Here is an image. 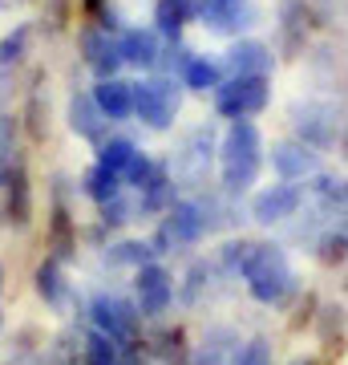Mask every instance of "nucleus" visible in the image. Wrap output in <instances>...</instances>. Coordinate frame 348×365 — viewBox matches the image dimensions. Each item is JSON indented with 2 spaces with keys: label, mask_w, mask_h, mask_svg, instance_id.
Returning a JSON list of instances; mask_svg holds the SVG:
<instances>
[{
  "label": "nucleus",
  "mask_w": 348,
  "mask_h": 365,
  "mask_svg": "<svg viewBox=\"0 0 348 365\" xmlns=\"http://www.w3.org/2000/svg\"><path fill=\"white\" fill-rule=\"evenodd\" d=\"M268 167V143L251 118L243 122H227V130L219 138V191L227 195H247L255 191L259 175Z\"/></svg>",
  "instance_id": "f257e3e1"
},
{
  "label": "nucleus",
  "mask_w": 348,
  "mask_h": 365,
  "mask_svg": "<svg viewBox=\"0 0 348 365\" xmlns=\"http://www.w3.org/2000/svg\"><path fill=\"white\" fill-rule=\"evenodd\" d=\"M239 280L247 284L251 300L268 304V309L284 304V300L296 292V268L288 260V248L275 244V240H255V244H251L243 268H239Z\"/></svg>",
  "instance_id": "f03ea898"
},
{
  "label": "nucleus",
  "mask_w": 348,
  "mask_h": 365,
  "mask_svg": "<svg viewBox=\"0 0 348 365\" xmlns=\"http://www.w3.org/2000/svg\"><path fill=\"white\" fill-rule=\"evenodd\" d=\"M182 110V81L170 73H146L142 81H134V118L146 130H174Z\"/></svg>",
  "instance_id": "7ed1b4c3"
},
{
  "label": "nucleus",
  "mask_w": 348,
  "mask_h": 365,
  "mask_svg": "<svg viewBox=\"0 0 348 365\" xmlns=\"http://www.w3.org/2000/svg\"><path fill=\"white\" fill-rule=\"evenodd\" d=\"M206 215H203V203L194 195H182L174 199L162 215H158V227L150 235V244H154L158 256H167V252H186V248H199L206 240Z\"/></svg>",
  "instance_id": "20e7f679"
},
{
  "label": "nucleus",
  "mask_w": 348,
  "mask_h": 365,
  "mask_svg": "<svg viewBox=\"0 0 348 365\" xmlns=\"http://www.w3.org/2000/svg\"><path fill=\"white\" fill-rule=\"evenodd\" d=\"M304 199H308V182H263L259 191H251V203H247V211H251V220L259 223V227H275V223H288L296 220L300 207H304Z\"/></svg>",
  "instance_id": "39448f33"
},
{
  "label": "nucleus",
  "mask_w": 348,
  "mask_h": 365,
  "mask_svg": "<svg viewBox=\"0 0 348 365\" xmlns=\"http://www.w3.org/2000/svg\"><path fill=\"white\" fill-rule=\"evenodd\" d=\"M211 98H215L219 118L243 122V118H255L271 106V78H227Z\"/></svg>",
  "instance_id": "423d86ee"
},
{
  "label": "nucleus",
  "mask_w": 348,
  "mask_h": 365,
  "mask_svg": "<svg viewBox=\"0 0 348 365\" xmlns=\"http://www.w3.org/2000/svg\"><path fill=\"white\" fill-rule=\"evenodd\" d=\"M85 317H90V329H97V333H105V337H114V341H126V345H134L138 325H142L138 304L126 297H117V292H97V297H90Z\"/></svg>",
  "instance_id": "0eeeda50"
},
{
  "label": "nucleus",
  "mask_w": 348,
  "mask_h": 365,
  "mask_svg": "<svg viewBox=\"0 0 348 365\" xmlns=\"http://www.w3.org/2000/svg\"><path fill=\"white\" fill-rule=\"evenodd\" d=\"M194 21L215 33V37H247V29L259 21L255 0H199L194 4Z\"/></svg>",
  "instance_id": "6e6552de"
},
{
  "label": "nucleus",
  "mask_w": 348,
  "mask_h": 365,
  "mask_svg": "<svg viewBox=\"0 0 348 365\" xmlns=\"http://www.w3.org/2000/svg\"><path fill=\"white\" fill-rule=\"evenodd\" d=\"M134 304H138V313L142 321H162L170 313V304H174V276H170L167 264H142V268H134Z\"/></svg>",
  "instance_id": "1a4fd4ad"
},
{
  "label": "nucleus",
  "mask_w": 348,
  "mask_h": 365,
  "mask_svg": "<svg viewBox=\"0 0 348 365\" xmlns=\"http://www.w3.org/2000/svg\"><path fill=\"white\" fill-rule=\"evenodd\" d=\"M211 158H219V143L206 126H194L186 138H182L179 155L170 158V175L174 182H186V187H199L211 170Z\"/></svg>",
  "instance_id": "9d476101"
},
{
  "label": "nucleus",
  "mask_w": 348,
  "mask_h": 365,
  "mask_svg": "<svg viewBox=\"0 0 348 365\" xmlns=\"http://www.w3.org/2000/svg\"><path fill=\"white\" fill-rule=\"evenodd\" d=\"M268 167L284 182H312L320 175V150H312L300 138H284V143H275L268 150Z\"/></svg>",
  "instance_id": "9b49d317"
},
{
  "label": "nucleus",
  "mask_w": 348,
  "mask_h": 365,
  "mask_svg": "<svg viewBox=\"0 0 348 365\" xmlns=\"http://www.w3.org/2000/svg\"><path fill=\"white\" fill-rule=\"evenodd\" d=\"M78 49H81V61L90 66V73L97 81L117 78V73L126 69V61H122V45H117V33H110V29H102V25L85 29V33L78 37Z\"/></svg>",
  "instance_id": "f8f14e48"
},
{
  "label": "nucleus",
  "mask_w": 348,
  "mask_h": 365,
  "mask_svg": "<svg viewBox=\"0 0 348 365\" xmlns=\"http://www.w3.org/2000/svg\"><path fill=\"white\" fill-rule=\"evenodd\" d=\"M223 69H227V78H271L275 53L259 37H235L223 53Z\"/></svg>",
  "instance_id": "ddd939ff"
},
{
  "label": "nucleus",
  "mask_w": 348,
  "mask_h": 365,
  "mask_svg": "<svg viewBox=\"0 0 348 365\" xmlns=\"http://www.w3.org/2000/svg\"><path fill=\"white\" fill-rule=\"evenodd\" d=\"M117 45H122V61L126 69H142V73H154L162 66V49L167 41L154 25H130L117 33Z\"/></svg>",
  "instance_id": "4468645a"
},
{
  "label": "nucleus",
  "mask_w": 348,
  "mask_h": 365,
  "mask_svg": "<svg viewBox=\"0 0 348 365\" xmlns=\"http://www.w3.org/2000/svg\"><path fill=\"white\" fill-rule=\"evenodd\" d=\"M340 134V118L328 102H304L296 110V138L308 143L312 150H328Z\"/></svg>",
  "instance_id": "2eb2a0df"
},
{
  "label": "nucleus",
  "mask_w": 348,
  "mask_h": 365,
  "mask_svg": "<svg viewBox=\"0 0 348 365\" xmlns=\"http://www.w3.org/2000/svg\"><path fill=\"white\" fill-rule=\"evenodd\" d=\"M65 118H69V130L78 134V138H85V143H105L110 138V118L97 110V102H93V93L85 90V93H73L69 98V110H65Z\"/></svg>",
  "instance_id": "dca6fc26"
},
{
  "label": "nucleus",
  "mask_w": 348,
  "mask_h": 365,
  "mask_svg": "<svg viewBox=\"0 0 348 365\" xmlns=\"http://www.w3.org/2000/svg\"><path fill=\"white\" fill-rule=\"evenodd\" d=\"M93 102H97V110H102L110 122H126V118H134V81L130 78H102L93 81Z\"/></svg>",
  "instance_id": "f3484780"
},
{
  "label": "nucleus",
  "mask_w": 348,
  "mask_h": 365,
  "mask_svg": "<svg viewBox=\"0 0 348 365\" xmlns=\"http://www.w3.org/2000/svg\"><path fill=\"white\" fill-rule=\"evenodd\" d=\"M33 288H37V297L49 304V309H65L69 300H73V284H69V276H65V260L57 256H45L37 264V272H33Z\"/></svg>",
  "instance_id": "a211bd4d"
},
{
  "label": "nucleus",
  "mask_w": 348,
  "mask_h": 365,
  "mask_svg": "<svg viewBox=\"0 0 348 365\" xmlns=\"http://www.w3.org/2000/svg\"><path fill=\"white\" fill-rule=\"evenodd\" d=\"M308 195L312 203H316V211H320L324 220H340V215H348V179L344 175H316V179L308 182Z\"/></svg>",
  "instance_id": "6ab92c4d"
},
{
  "label": "nucleus",
  "mask_w": 348,
  "mask_h": 365,
  "mask_svg": "<svg viewBox=\"0 0 348 365\" xmlns=\"http://www.w3.org/2000/svg\"><path fill=\"white\" fill-rule=\"evenodd\" d=\"M182 90L191 93H215L227 81V69H223V57H206V53H191V61L182 66L179 73Z\"/></svg>",
  "instance_id": "aec40b11"
},
{
  "label": "nucleus",
  "mask_w": 348,
  "mask_h": 365,
  "mask_svg": "<svg viewBox=\"0 0 348 365\" xmlns=\"http://www.w3.org/2000/svg\"><path fill=\"white\" fill-rule=\"evenodd\" d=\"M0 191H4V220L13 227H28V220H33V191H28L25 167H16L13 179L4 182Z\"/></svg>",
  "instance_id": "412c9836"
},
{
  "label": "nucleus",
  "mask_w": 348,
  "mask_h": 365,
  "mask_svg": "<svg viewBox=\"0 0 348 365\" xmlns=\"http://www.w3.org/2000/svg\"><path fill=\"white\" fill-rule=\"evenodd\" d=\"M126 191V182H122V175L110 167H102V163H90L85 167V175H81V195L90 199L93 207H102V203H110L114 195H122Z\"/></svg>",
  "instance_id": "4be33fe9"
},
{
  "label": "nucleus",
  "mask_w": 348,
  "mask_h": 365,
  "mask_svg": "<svg viewBox=\"0 0 348 365\" xmlns=\"http://www.w3.org/2000/svg\"><path fill=\"white\" fill-rule=\"evenodd\" d=\"M194 4L199 0H154V29L162 41H182V29L194 21Z\"/></svg>",
  "instance_id": "5701e85b"
},
{
  "label": "nucleus",
  "mask_w": 348,
  "mask_h": 365,
  "mask_svg": "<svg viewBox=\"0 0 348 365\" xmlns=\"http://www.w3.org/2000/svg\"><path fill=\"white\" fill-rule=\"evenodd\" d=\"M21 122H16V114H9V110H0V187L13 179V170L21 167Z\"/></svg>",
  "instance_id": "b1692460"
},
{
  "label": "nucleus",
  "mask_w": 348,
  "mask_h": 365,
  "mask_svg": "<svg viewBox=\"0 0 348 365\" xmlns=\"http://www.w3.org/2000/svg\"><path fill=\"white\" fill-rule=\"evenodd\" d=\"M126 349H130L126 341H114V337H105V333H97V329H90L85 345H81V361L85 365H122Z\"/></svg>",
  "instance_id": "393cba45"
},
{
  "label": "nucleus",
  "mask_w": 348,
  "mask_h": 365,
  "mask_svg": "<svg viewBox=\"0 0 348 365\" xmlns=\"http://www.w3.org/2000/svg\"><path fill=\"white\" fill-rule=\"evenodd\" d=\"M97 155H93V163H102V167L117 170V175H126V167L134 163V155H138V143L134 138H126V134H110L105 143L93 146Z\"/></svg>",
  "instance_id": "a878e982"
},
{
  "label": "nucleus",
  "mask_w": 348,
  "mask_h": 365,
  "mask_svg": "<svg viewBox=\"0 0 348 365\" xmlns=\"http://www.w3.org/2000/svg\"><path fill=\"white\" fill-rule=\"evenodd\" d=\"M158 252L150 240H117V244H110V252H105V260L114 264V268H142V264H150Z\"/></svg>",
  "instance_id": "bb28decb"
},
{
  "label": "nucleus",
  "mask_w": 348,
  "mask_h": 365,
  "mask_svg": "<svg viewBox=\"0 0 348 365\" xmlns=\"http://www.w3.org/2000/svg\"><path fill=\"white\" fill-rule=\"evenodd\" d=\"M102 227H110V232H117V227H126V223L138 220V199H134V191H122V195H114L110 203H102Z\"/></svg>",
  "instance_id": "cd10ccee"
},
{
  "label": "nucleus",
  "mask_w": 348,
  "mask_h": 365,
  "mask_svg": "<svg viewBox=\"0 0 348 365\" xmlns=\"http://www.w3.org/2000/svg\"><path fill=\"white\" fill-rule=\"evenodd\" d=\"M28 45H33V29H28V25L9 29V33L0 37V69H9V66H16V61H25Z\"/></svg>",
  "instance_id": "c85d7f7f"
},
{
  "label": "nucleus",
  "mask_w": 348,
  "mask_h": 365,
  "mask_svg": "<svg viewBox=\"0 0 348 365\" xmlns=\"http://www.w3.org/2000/svg\"><path fill=\"white\" fill-rule=\"evenodd\" d=\"M231 365H275V349L268 337H247L231 357Z\"/></svg>",
  "instance_id": "c756f323"
},
{
  "label": "nucleus",
  "mask_w": 348,
  "mask_h": 365,
  "mask_svg": "<svg viewBox=\"0 0 348 365\" xmlns=\"http://www.w3.org/2000/svg\"><path fill=\"white\" fill-rule=\"evenodd\" d=\"M251 244H255V240H227V244L219 248V268H223V272L239 276V268H243V260H247V252H251Z\"/></svg>",
  "instance_id": "7c9ffc66"
},
{
  "label": "nucleus",
  "mask_w": 348,
  "mask_h": 365,
  "mask_svg": "<svg viewBox=\"0 0 348 365\" xmlns=\"http://www.w3.org/2000/svg\"><path fill=\"white\" fill-rule=\"evenodd\" d=\"M191 365H231V361H227V357H219V353H211V349H203V345H199V353L191 357Z\"/></svg>",
  "instance_id": "2f4dec72"
},
{
  "label": "nucleus",
  "mask_w": 348,
  "mask_h": 365,
  "mask_svg": "<svg viewBox=\"0 0 348 365\" xmlns=\"http://www.w3.org/2000/svg\"><path fill=\"white\" fill-rule=\"evenodd\" d=\"M332 232H336V240H340V252L348 256V215H340V220H332Z\"/></svg>",
  "instance_id": "473e14b6"
},
{
  "label": "nucleus",
  "mask_w": 348,
  "mask_h": 365,
  "mask_svg": "<svg viewBox=\"0 0 348 365\" xmlns=\"http://www.w3.org/2000/svg\"><path fill=\"white\" fill-rule=\"evenodd\" d=\"M122 365H146V361H142V353H138V349H126V357H122Z\"/></svg>",
  "instance_id": "72a5a7b5"
},
{
  "label": "nucleus",
  "mask_w": 348,
  "mask_h": 365,
  "mask_svg": "<svg viewBox=\"0 0 348 365\" xmlns=\"http://www.w3.org/2000/svg\"><path fill=\"white\" fill-rule=\"evenodd\" d=\"M288 365H316L312 357H296V361H288Z\"/></svg>",
  "instance_id": "f704fd0d"
},
{
  "label": "nucleus",
  "mask_w": 348,
  "mask_h": 365,
  "mask_svg": "<svg viewBox=\"0 0 348 365\" xmlns=\"http://www.w3.org/2000/svg\"><path fill=\"white\" fill-rule=\"evenodd\" d=\"M0 297H4V264H0Z\"/></svg>",
  "instance_id": "c9c22d12"
},
{
  "label": "nucleus",
  "mask_w": 348,
  "mask_h": 365,
  "mask_svg": "<svg viewBox=\"0 0 348 365\" xmlns=\"http://www.w3.org/2000/svg\"><path fill=\"white\" fill-rule=\"evenodd\" d=\"M0 333H4V313H0Z\"/></svg>",
  "instance_id": "e433bc0d"
}]
</instances>
